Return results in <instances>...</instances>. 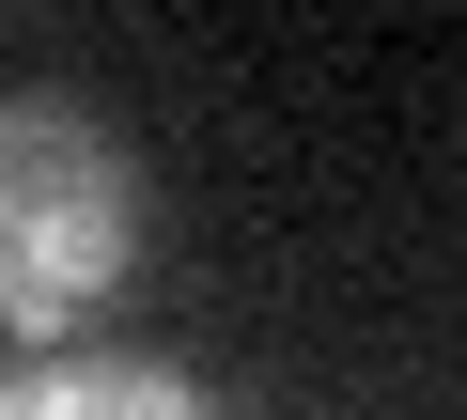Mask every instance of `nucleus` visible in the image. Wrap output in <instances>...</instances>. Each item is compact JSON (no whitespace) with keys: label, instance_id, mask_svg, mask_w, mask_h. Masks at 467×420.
Masks as SVG:
<instances>
[{"label":"nucleus","instance_id":"1","mask_svg":"<svg viewBox=\"0 0 467 420\" xmlns=\"http://www.w3.org/2000/svg\"><path fill=\"white\" fill-rule=\"evenodd\" d=\"M140 265V156L94 94H0V343H63Z\"/></svg>","mask_w":467,"mask_h":420},{"label":"nucleus","instance_id":"2","mask_svg":"<svg viewBox=\"0 0 467 420\" xmlns=\"http://www.w3.org/2000/svg\"><path fill=\"white\" fill-rule=\"evenodd\" d=\"M0 420H218V405L171 358H78V343H47V358L0 374Z\"/></svg>","mask_w":467,"mask_h":420}]
</instances>
